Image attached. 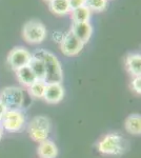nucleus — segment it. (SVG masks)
Segmentation results:
<instances>
[{"mask_svg": "<svg viewBox=\"0 0 141 158\" xmlns=\"http://www.w3.org/2000/svg\"><path fill=\"white\" fill-rule=\"evenodd\" d=\"M68 2H70L71 11L74 9H77V7L85 6V0H68Z\"/></svg>", "mask_w": 141, "mask_h": 158, "instance_id": "obj_21", "label": "nucleus"}, {"mask_svg": "<svg viewBox=\"0 0 141 158\" xmlns=\"http://www.w3.org/2000/svg\"><path fill=\"white\" fill-rule=\"evenodd\" d=\"M45 85H47V83H45L44 81L36 80L34 83H32V85L29 86L30 95L35 99L43 98L44 91H45Z\"/></svg>", "mask_w": 141, "mask_h": 158, "instance_id": "obj_18", "label": "nucleus"}, {"mask_svg": "<svg viewBox=\"0 0 141 158\" xmlns=\"http://www.w3.org/2000/svg\"><path fill=\"white\" fill-rule=\"evenodd\" d=\"M6 112V106H3L1 102H0V119H1V117L3 116V114Z\"/></svg>", "mask_w": 141, "mask_h": 158, "instance_id": "obj_22", "label": "nucleus"}, {"mask_svg": "<svg viewBox=\"0 0 141 158\" xmlns=\"http://www.w3.org/2000/svg\"><path fill=\"white\" fill-rule=\"evenodd\" d=\"M124 127L129 133L139 135L141 133V117L139 114H132L126 118Z\"/></svg>", "mask_w": 141, "mask_h": 158, "instance_id": "obj_14", "label": "nucleus"}, {"mask_svg": "<svg viewBox=\"0 0 141 158\" xmlns=\"http://www.w3.org/2000/svg\"><path fill=\"white\" fill-rule=\"evenodd\" d=\"M131 86H132L133 91H135L137 94L141 93V77L140 76H136L133 78L132 82H131Z\"/></svg>", "mask_w": 141, "mask_h": 158, "instance_id": "obj_20", "label": "nucleus"}, {"mask_svg": "<svg viewBox=\"0 0 141 158\" xmlns=\"http://www.w3.org/2000/svg\"><path fill=\"white\" fill-rule=\"evenodd\" d=\"M71 31L83 44L89 42V38L93 34V27L89 22H74Z\"/></svg>", "mask_w": 141, "mask_h": 158, "instance_id": "obj_10", "label": "nucleus"}, {"mask_svg": "<svg viewBox=\"0 0 141 158\" xmlns=\"http://www.w3.org/2000/svg\"><path fill=\"white\" fill-rule=\"evenodd\" d=\"M33 55L24 48L17 47L13 49L7 55V63L13 70L16 71L18 69L29 65Z\"/></svg>", "mask_w": 141, "mask_h": 158, "instance_id": "obj_7", "label": "nucleus"}, {"mask_svg": "<svg viewBox=\"0 0 141 158\" xmlns=\"http://www.w3.org/2000/svg\"><path fill=\"white\" fill-rule=\"evenodd\" d=\"M64 96V89L61 83H47L43 99L48 103L55 104L60 102Z\"/></svg>", "mask_w": 141, "mask_h": 158, "instance_id": "obj_9", "label": "nucleus"}, {"mask_svg": "<svg viewBox=\"0 0 141 158\" xmlns=\"http://www.w3.org/2000/svg\"><path fill=\"white\" fill-rule=\"evenodd\" d=\"M83 43L72 33L71 30L64 36H62V39L60 41L61 52L65 56H70V57L79 54L83 49Z\"/></svg>", "mask_w": 141, "mask_h": 158, "instance_id": "obj_8", "label": "nucleus"}, {"mask_svg": "<svg viewBox=\"0 0 141 158\" xmlns=\"http://www.w3.org/2000/svg\"><path fill=\"white\" fill-rule=\"evenodd\" d=\"M29 67L31 68L32 72L34 73L37 80H41V81L45 80V67L41 59L36 58V57H32V59H31L29 63Z\"/></svg>", "mask_w": 141, "mask_h": 158, "instance_id": "obj_15", "label": "nucleus"}, {"mask_svg": "<svg viewBox=\"0 0 141 158\" xmlns=\"http://www.w3.org/2000/svg\"><path fill=\"white\" fill-rule=\"evenodd\" d=\"M2 136H3V129H2V127L0 126V140H1Z\"/></svg>", "mask_w": 141, "mask_h": 158, "instance_id": "obj_23", "label": "nucleus"}, {"mask_svg": "<svg viewBox=\"0 0 141 158\" xmlns=\"http://www.w3.org/2000/svg\"><path fill=\"white\" fill-rule=\"evenodd\" d=\"M107 0H85V6L89 11L102 12L106 10Z\"/></svg>", "mask_w": 141, "mask_h": 158, "instance_id": "obj_19", "label": "nucleus"}, {"mask_svg": "<svg viewBox=\"0 0 141 158\" xmlns=\"http://www.w3.org/2000/svg\"><path fill=\"white\" fill-rule=\"evenodd\" d=\"M22 36L25 41L32 44L41 43L47 37V29L39 20H30L22 27Z\"/></svg>", "mask_w": 141, "mask_h": 158, "instance_id": "obj_4", "label": "nucleus"}, {"mask_svg": "<svg viewBox=\"0 0 141 158\" xmlns=\"http://www.w3.org/2000/svg\"><path fill=\"white\" fill-rule=\"evenodd\" d=\"M98 151L106 155H121L124 152V140L116 133L107 134L98 142Z\"/></svg>", "mask_w": 141, "mask_h": 158, "instance_id": "obj_5", "label": "nucleus"}, {"mask_svg": "<svg viewBox=\"0 0 141 158\" xmlns=\"http://www.w3.org/2000/svg\"><path fill=\"white\" fill-rule=\"evenodd\" d=\"M50 10L56 15H65L71 12L68 0H52L50 1Z\"/></svg>", "mask_w": 141, "mask_h": 158, "instance_id": "obj_16", "label": "nucleus"}, {"mask_svg": "<svg viewBox=\"0 0 141 158\" xmlns=\"http://www.w3.org/2000/svg\"><path fill=\"white\" fill-rule=\"evenodd\" d=\"M33 57L39 58L43 61L45 67V83H61L63 80V72L60 61L53 53L45 50H37Z\"/></svg>", "mask_w": 141, "mask_h": 158, "instance_id": "obj_1", "label": "nucleus"}, {"mask_svg": "<svg viewBox=\"0 0 141 158\" xmlns=\"http://www.w3.org/2000/svg\"><path fill=\"white\" fill-rule=\"evenodd\" d=\"M45 1H48V2H50V1H52V0H45Z\"/></svg>", "mask_w": 141, "mask_h": 158, "instance_id": "obj_24", "label": "nucleus"}, {"mask_svg": "<svg viewBox=\"0 0 141 158\" xmlns=\"http://www.w3.org/2000/svg\"><path fill=\"white\" fill-rule=\"evenodd\" d=\"M37 153L40 158H56L58 155V148L53 141L45 139L39 142Z\"/></svg>", "mask_w": 141, "mask_h": 158, "instance_id": "obj_11", "label": "nucleus"}, {"mask_svg": "<svg viewBox=\"0 0 141 158\" xmlns=\"http://www.w3.org/2000/svg\"><path fill=\"white\" fill-rule=\"evenodd\" d=\"M15 72H16L18 81H19L22 85L27 86V88H29L32 83H34L35 81L37 80L34 73L32 72V70H31V68L29 65H25V67L18 69Z\"/></svg>", "mask_w": 141, "mask_h": 158, "instance_id": "obj_13", "label": "nucleus"}, {"mask_svg": "<svg viewBox=\"0 0 141 158\" xmlns=\"http://www.w3.org/2000/svg\"><path fill=\"white\" fill-rule=\"evenodd\" d=\"M125 68L133 77L141 74V56L140 54H129L125 58Z\"/></svg>", "mask_w": 141, "mask_h": 158, "instance_id": "obj_12", "label": "nucleus"}, {"mask_svg": "<svg viewBox=\"0 0 141 158\" xmlns=\"http://www.w3.org/2000/svg\"><path fill=\"white\" fill-rule=\"evenodd\" d=\"M25 123V117L20 110L6 111L0 119V126L2 129L9 132H18L23 128Z\"/></svg>", "mask_w": 141, "mask_h": 158, "instance_id": "obj_6", "label": "nucleus"}, {"mask_svg": "<svg viewBox=\"0 0 141 158\" xmlns=\"http://www.w3.org/2000/svg\"><path fill=\"white\" fill-rule=\"evenodd\" d=\"M30 137L36 142L48 139L51 132V121L47 116H36L30 121L27 127Z\"/></svg>", "mask_w": 141, "mask_h": 158, "instance_id": "obj_3", "label": "nucleus"}, {"mask_svg": "<svg viewBox=\"0 0 141 158\" xmlns=\"http://www.w3.org/2000/svg\"><path fill=\"white\" fill-rule=\"evenodd\" d=\"M71 16L73 22H89V17H91V11L85 6H83L72 10Z\"/></svg>", "mask_w": 141, "mask_h": 158, "instance_id": "obj_17", "label": "nucleus"}, {"mask_svg": "<svg viewBox=\"0 0 141 158\" xmlns=\"http://www.w3.org/2000/svg\"><path fill=\"white\" fill-rule=\"evenodd\" d=\"M0 102L6 106V111L20 110L24 102V95L21 88L6 86L0 92Z\"/></svg>", "mask_w": 141, "mask_h": 158, "instance_id": "obj_2", "label": "nucleus"}]
</instances>
